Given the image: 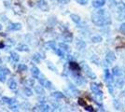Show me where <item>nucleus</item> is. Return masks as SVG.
<instances>
[{"mask_svg": "<svg viewBox=\"0 0 125 112\" xmlns=\"http://www.w3.org/2000/svg\"><path fill=\"white\" fill-rule=\"evenodd\" d=\"M72 38H73V37H72V35H71L70 33L64 35V40L67 41V42H71V41H72Z\"/></svg>", "mask_w": 125, "mask_h": 112, "instance_id": "nucleus-20", "label": "nucleus"}, {"mask_svg": "<svg viewBox=\"0 0 125 112\" xmlns=\"http://www.w3.org/2000/svg\"><path fill=\"white\" fill-rule=\"evenodd\" d=\"M91 90L94 92V95L96 96L99 100L102 99V97H103V92L101 90L99 84H97V83H91Z\"/></svg>", "mask_w": 125, "mask_h": 112, "instance_id": "nucleus-2", "label": "nucleus"}, {"mask_svg": "<svg viewBox=\"0 0 125 112\" xmlns=\"http://www.w3.org/2000/svg\"><path fill=\"white\" fill-rule=\"evenodd\" d=\"M1 29H2V26H1V24H0V30H1Z\"/></svg>", "mask_w": 125, "mask_h": 112, "instance_id": "nucleus-40", "label": "nucleus"}, {"mask_svg": "<svg viewBox=\"0 0 125 112\" xmlns=\"http://www.w3.org/2000/svg\"><path fill=\"white\" fill-rule=\"evenodd\" d=\"M41 110H43V111H48V110H50V107H49V106H47V105H42Z\"/></svg>", "mask_w": 125, "mask_h": 112, "instance_id": "nucleus-33", "label": "nucleus"}, {"mask_svg": "<svg viewBox=\"0 0 125 112\" xmlns=\"http://www.w3.org/2000/svg\"><path fill=\"white\" fill-rule=\"evenodd\" d=\"M18 70L19 71H26L27 70V66H26L25 64H19L18 65Z\"/></svg>", "mask_w": 125, "mask_h": 112, "instance_id": "nucleus-24", "label": "nucleus"}, {"mask_svg": "<svg viewBox=\"0 0 125 112\" xmlns=\"http://www.w3.org/2000/svg\"><path fill=\"white\" fill-rule=\"evenodd\" d=\"M86 110H89V111H93V110H94V109H93V107H86Z\"/></svg>", "mask_w": 125, "mask_h": 112, "instance_id": "nucleus-39", "label": "nucleus"}, {"mask_svg": "<svg viewBox=\"0 0 125 112\" xmlns=\"http://www.w3.org/2000/svg\"><path fill=\"white\" fill-rule=\"evenodd\" d=\"M81 65H82V68H83L85 74L87 75V77H89V78L92 79V80H95V79H96V75L93 72V70L90 68V66H89L88 64H86L85 63H82Z\"/></svg>", "mask_w": 125, "mask_h": 112, "instance_id": "nucleus-3", "label": "nucleus"}, {"mask_svg": "<svg viewBox=\"0 0 125 112\" xmlns=\"http://www.w3.org/2000/svg\"><path fill=\"white\" fill-rule=\"evenodd\" d=\"M120 32L121 33L125 34V22H123V23H121V24H120Z\"/></svg>", "mask_w": 125, "mask_h": 112, "instance_id": "nucleus-31", "label": "nucleus"}, {"mask_svg": "<svg viewBox=\"0 0 125 112\" xmlns=\"http://www.w3.org/2000/svg\"><path fill=\"white\" fill-rule=\"evenodd\" d=\"M9 87L10 89H12V90H14V89H16V87H17V82L13 79H10V80H9Z\"/></svg>", "mask_w": 125, "mask_h": 112, "instance_id": "nucleus-15", "label": "nucleus"}, {"mask_svg": "<svg viewBox=\"0 0 125 112\" xmlns=\"http://www.w3.org/2000/svg\"><path fill=\"white\" fill-rule=\"evenodd\" d=\"M52 95L53 97H55V98H58V99H61V98H63L64 95H63V93H62L61 92H52Z\"/></svg>", "mask_w": 125, "mask_h": 112, "instance_id": "nucleus-16", "label": "nucleus"}, {"mask_svg": "<svg viewBox=\"0 0 125 112\" xmlns=\"http://www.w3.org/2000/svg\"><path fill=\"white\" fill-rule=\"evenodd\" d=\"M32 75H33V77L34 78H38V76H39V69L37 68V66H33L32 67Z\"/></svg>", "mask_w": 125, "mask_h": 112, "instance_id": "nucleus-13", "label": "nucleus"}, {"mask_svg": "<svg viewBox=\"0 0 125 112\" xmlns=\"http://www.w3.org/2000/svg\"><path fill=\"white\" fill-rule=\"evenodd\" d=\"M115 84H116V86H117L118 88L121 89V88H122V87L124 86L125 80H123V79H121V78H118L117 80H115Z\"/></svg>", "mask_w": 125, "mask_h": 112, "instance_id": "nucleus-10", "label": "nucleus"}, {"mask_svg": "<svg viewBox=\"0 0 125 112\" xmlns=\"http://www.w3.org/2000/svg\"><path fill=\"white\" fill-rule=\"evenodd\" d=\"M105 60H106V62H107L108 64L114 62L115 60H116V55H115L114 51H107V52H106V55H105Z\"/></svg>", "mask_w": 125, "mask_h": 112, "instance_id": "nucleus-4", "label": "nucleus"}, {"mask_svg": "<svg viewBox=\"0 0 125 112\" xmlns=\"http://www.w3.org/2000/svg\"><path fill=\"white\" fill-rule=\"evenodd\" d=\"M124 94H125V90H124Z\"/></svg>", "mask_w": 125, "mask_h": 112, "instance_id": "nucleus-41", "label": "nucleus"}, {"mask_svg": "<svg viewBox=\"0 0 125 112\" xmlns=\"http://www.w3.org/2000/svg\"><path fill=\"white\" fill-rule=\"evenodd\" d=\"M48 66H49V68H51L52 71H56V68L52 65V64L51 63V62H48Z\"/></svg>", "mask_w": 125, "mask_h": 112, "instance_id": "nucleus-35", "label": "nucleus"}, {"mask_svg": "<svg viewBox=\"0 0 125 112\" xmlns=\"http://www.w3.org/2000/svg\"><path fill=\"white\" fill-rule=\"evenodd\" d=\"M18 50L19 51H28V47L27 46H25V45H22V46H20L19 48H18Z\"/></svg>", "mask_w": 125, "mask_h": 112, "instance_id": "nucleus-29", "label": "nucleus"}, {"mask_svg": "<svg viewBox=\"0 0 125 112\" xmlns=\"http://www.w3.org/2000/svg\"><path fill=\"white\" fill-rule=\"evenodd\" d=\"M21 28V23H10L9 25V27H8V29L10 30V31H18Z\"/></svg>", "mask_w": 125, "mask_h": 112, "instance_id": "nucleus-8", "label": "nucleus"}, {"mask_svg": "<svg viewBox=\"0 0 125 112\" xmlns=\"http://www.w3.org/2000/svg\"><path fill=\"white\" fill-rule=\"evenodd\" d=\"M35 91L38 94H44L45 93V91H44V89L42 88L41 86H36L35 87Z\"/></svg>", "mask_w": 125, "mask_h": 112, "instance_id": "nucleus-18", "label": "nucleus"}, {"mask_svg": "<svg viewBox=\"0 0 125 112\" xmlns=\"http://www.w3.org/2000/svg\"><path fill=\"white\" fill-rule=\"evenodd\" d=\"M103 40V37L101 36H94V37H92V41L94 43H99Z\"/></svg>", "mask_w": 125, "mask_h": 112, "instance_id": "nucleus-17", "label": "nucleus"}, {"mask_svg": "<svg viewBox=\"0 0 125 112\" xmlns=\"http://www.w3.org/2000/svg\"><path fill=\"white\" fill-rule=\"evenodd\" d=\"M76 1L80 5H86L88 3V0H76Z\"/></svg>", "mask_w": 125, "mask_h": 112, "instance_id": "nucleus-32", "label": "nucleus"}, {"mask_svg": "<svg viewBox=\"0 0 125 112\" xmlns=\"http://www.w3.org/2000/svg\"><path fill=\"white\" fill-rule=\"evenodd\" d=\"M3 100L5 102H7L8 104H10V105H12V104H15L16 101L14 100V99H10V98H8V97H3Z\"/></svg>", "mask_w": 125, "mask_h": 112, "instance_id": "nucleus-22", "label": "nucleus"}, {"mask_svg": "<svg viewBox=\"0 0 125 112\" xmlns=\"http://www.w3.org/2000/svg\"><path fill=\"white\" fill-rule=\"evenodd\" d=\"M108 92H109V93L111 95H114V88H113V86H112V83H110L108 84Z\"/></svg>", "mask_w": 125, "mask_h": 112, "instance_id": "nucleus-28", "label": "nucleus"}, {"mask_svg": "<svg viewBox=\"0 0 125 112\" xmlns=\"http://www.w3.org/2000/svg\"><path fill=\"white\" fill-rule=\"evenodd\" d=\"M38 7H39L40 10H42L43 11L47 10L48 9H49V7H48V5L46 4V2H45L44 0H41V1L38 3Z\"/></svg>", "mask_w": 125, "mask_h": 112, "instance_id": "nucleus-12", "label": "nucleus"}, {"mask_svg": "<svg viewBox=\"0 0 125 112\" xmlns=\"http://www.w3.org/2000/svg\"><path fill=\"white\" fill-rule=\"evenodd\" d=\"M47 46L48 47H50L51 49H52V50H55V47H56V45H55V42L54 41H50V42L47 43Z\"/></svg>", "mask_w": 125, "mask_h": 112, "instance_id": "nucleus-26", "label": "nucleus"}, {"mask_svg": "<svg viewBox=\"0 0 125 112\" xmlns=\"http://www.w3.org/2000/svg\"><path fill=\"white\" fill-rule=\"evenodd\" d=\"M24 92L27 96H31L32 95V91L28 88H24Z\"/></svg>", "mask_w": 125, "mask_h": 112, "instance_id": "nucleus-30", "label": "nucleus"}, {"mask_svg": "<svg viewBox=\"0 0 125 112\" xmlns=\"http://www.w3.org/2000/svg\"><path fill=\"white\" fill-rule=\"evenodd\" d=\"M59 46H60V48L62 49V50H63V51H68V50H69V47H68L66 44H64V43H60Z\"/></svg>", "mask_w": 125, "mask_h": 112, "instance_id": "nucleus-27", "label": "nucleus"}, {"mask_svg": "<svg viewBox=\"0 0 125 112\" xmlns=\"http://www.w3.org/2000/svg\"><path fill=\"white\" fill-rule=\"evenodd\" d=\"M113 105H114V107L116 109H120V108H121V105H120V103L119 100H114V101H113Z\"/></svg>", "mask_w": 125, "mask_h": 112, "instance_id": "nucleus-21", "label": "nucleus"}, {"mask_svg": "<svg viewBox=\"0 0 125 112\" xmlns=\"http://www.w3.org/2000/svg\"><path fill=\"white\" fill-rule=\"evenodd\" d=\"M69 1H70V0H59V2L62 3V4H67Z\"/></svg>", "mask_w": 125, "mask_h": 112, "instance_id": "nucleus-37", "label": "nucleus"}, {"mask_svg": "<svg viewBox=\"0 0 125 112\" xmlns=\"http://www.w3.org/2000/svg\"><path fill=\"white\" fill-rule=\"evenodd\" d=\"M70 18H71V20L75 22V23H79L80 22V17L77 15V14H71L70 15Z\"/></svg>", "mask_w": 125, "mask_h": 112, "instance_id": "nucleus-14", "label": "nucleus"}, {"mask_svg": "<svg viewBox=\"0 0 125 112\" xmlns=\"http://www.w3.org/2000/svg\"><path fill=\"white\" fill-rule=\"evenodd\" d=\"M112 75L115 76V77H120L122 75V71L120 70L119 66H114L112 68Z\"/></svg>", "mask_w": 125, "mask_h": 112, "instance_id": "nucleus-9", "label": "nucleus"}, {"mask_svg": "<svg viewBox=\"0 0 125 112\" xmlns=\"http://www.w3.org/2000/svg\"><path fill=\"white\" fill-rule=\"evenodd\" d=\"M69 67L73 72H78L79 71V65L77 63H75V62H70Z\"/></svg>", "mask_w": 125, "mask_h": 112, "instance_id": "nucleus-11", "label": "nucleus"}, {"mask_svg": "<svg viewBox=\"0 0 125 112\" xmlns=\"http://www.w3.org/2000/svg\"><path fill=\"white\" fill-rule=\"evenodd\" d=\"M104 80H105V81H106L108 84L113 82V77H112V75L109 73V70L108 69H104Z\"/></svg>", "mask_w": 125, "mask_h": 112, "instance_id": "nucleus-6", "label": "nucleus"}, {"mask_svg": "<svg viewBox=\"0 0 125 112\" xmlns=\"http://www.w3.org/2000/svg\"><path fill=\"white\" fill-rule=\"evenodd\" d=\"M92 21L97 26H104L106 24H109L111 22L109 16L106 15V12L104 10H99L95 13H94L92 15Z\"/></svg>", "mask_w": 125, "mask_h": 112, "instance_id": "nucleus-1", "label": "nucleus"}, {"mask_svg": "<svg viewBox=\"0 0 125 112\" xmlns=\"http://www.w3.org/2000/svg\"><path fill=\"white\" fill-rule=\"evenodd\" d=\"M78 104H79L80 106H83V107H85V106H86V102L84 101L83 99H81V98L78 100Z\"/></svg>", "mask_w": 125, "mask_h": 112, "instance_id": "nucleus-36", "label": "nucleus"}, {"mask_svg": "<svg viewBox=\"0 0 125 112\" xmlns=\"http://www.w3.org/2000/svg\"><path fill=\"white\" fill-rule=\"evenodd\" d=\"M27 83H28L29 85H34V80H28V81H27Z\"/></svg>", "mask_w": 125, "mask_h": 112, "instance_id": "nucleus-38", "label": "nucleus"}, {"mask_svg": "<svg viewBox=\"0 0 125 112\" xmlns=\"http://www.w3.org/2000/svg\"><path fill=\"white\" fill-rule=\"evenodd\" d=\"M105 3V0H94L93 1V7L95 9H99L102 8Z\"/></svg>", "mask_w": 125, "mask_h": 112, "instance_id": "nucleus-7", "label": "nucleus"}, {"mask_svg": "<svg viewBox=\"0 0 125 112\" xmlns=\"http://www.w3.org/2000/svg\"><path fill=\"white\" fill-rule=\"evenodd\" d=\"M39 82H40V84H41L42 86L46 87L48 89H52V88H53L52 82L49 81L48 80H46V79H40V80H39Z\"/></svg>", "mask_w": 125, "mask_h": 112, "instance_id": "nucleus-5", "label": "nucleus"}, {"mask_svg": "<svg viewBox=\"0 0 125 112\" xmlns=\"http://www.w3.org/2000/svg\"><path fill=\"white\" fill-rule=\"evenodd\" d=\"M55 51H56V53L58 54V56H60V57H64V53H63V51H62V49H57V50H55Z\"/></svg>", "mask_w": 125, "mask_h": 112, "instance_id": "nucleus-25", "label": "nucleus"}, {"mask_svg": "<svg viewBox=\"0 0 125 112\" xmlns=\"http://www.w3.org/2000/svg\"><path fill=\"white\" fill-rule=\"evenodd\" d=\"M77 47H78V49H79V50H83V49L86 47V44H85V42L82 41V40H78V42H77Z\"/></svg>", "mask_w": 125, "mask_h": 112, "instance_id": "nucleus-19", "label": "nucleus"}, {"mask_svg": "<svg viewBox=\"0 0 125 112\" xmlns=\"http://www.w3.org/2000/svg\"><path fill=\"white\" fill-rule=\"evenodd\" d=\"M10 57L14 62H18V61H19V56H18V54L15 53V52H11Z\"/></svg>", "mask_w": 125, "mask_h": 112, "instance_id": "nucleus-23", "label": "nucleus"}, {"mask_svg": "<svg viewBox=\"0 0 125 112\" xmlns=\"http://www.w3.org/2000/svg\"><path fill=\"white\" fill-rule=\"evenodd\" d=\"M33 60L36 61V62H38V61L40 60V56H39L38 54H35V55L33 56Z\"/></svg>", "mask_w": 125, "mask_h": 112, "instance_id": "nucleus-34", "label": "nucleus"}]
</instances>
